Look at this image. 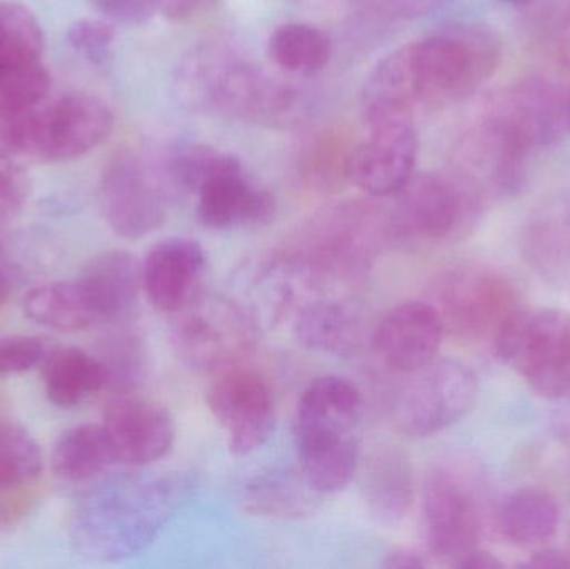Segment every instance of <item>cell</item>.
I'll return each mask as SVG.
<instances>
[{"instance_id":"ffe728a7","label":"cell","mask_w":570,"mask_h":569,"mask_svg":"<svg viewBox=\"0 0 570 569\" xmlns=\"http://www.w3.org/2000/svg\"><path fill=\"white\" fill-rule=\"evenodd\" d=\"M104 430L117 464L140 468L163 460L176 443V423L167 408L144 398L124 396L107 406Z\"/></svg>"},{"instance_id":"681fc988","label":"cell","mask_w":570,"mask_h":569,"mask_svg":"<svg viewBox=\"0 0 570 569\" xmlns=\"http://www.w3.org/2000/svg\"><path fill=\"white\" fill-rule=\"evenodd\" d=\"M12 276H10L9 271L0 264V307L7 303L10 294H12Z\"/></svg>"},{"instance_id":"7dc6e473","label":"cell","mask_w":570,"mask_h":569,"mask_svg":"<svg viewBox=\"0 0 570 569\" xmlns=\"http://www.w3.org/2000/svg\"><path fill=\"white\" fill-rule=\"evenodd\" d=\"M558 53L561 62L570 69V12L559 30Z\"/></svg>"},{"instance_id":"d6a6232c","label":"cell","mask_w":570,"mask_h":569,"mask_svg":"<svg viewBox=\"0 0 570 569\" xmlns=\"http://www.w3.org/2000/svg\"><path fill=\"white\" fill-rule=\"evenodd\" d=\"M42 471L39 444L19 424L0 421V494L30 487Z\"/></svg>"},{"instance_id":"7a4b0ae2","label":"cell","mask_w":570,"mask_h":569,"mask_svg":"<svg viewBox=\"0 0 570 569\" xmlns=\"http://www.w3.org/2000/svg\"><path fill=\"white\" fill-rule=\"evenodd\" d=\"M180 484L166 474H114L97 481L77 500L69 534L87 560H129L163 533L177 507Z\"/></svg>"},{"instance_id":"4316f807","label":"cell","mask_w":570,"mask_h":569,"mask_svg":"<svg viewBox=\"0 0 570 569\" xmlns=\"http://www.w3.org/2000/svg\"><path fill=\"white\" fill-rule=\"evenodd\" d=\"M561 521V510L551 494L541 490H519L509 494L494 513V527L515 547L534 548L548 543Z\"/></svg>"},{"instance_id":"4dcf8cb0","label":"cell","mask_w":570,"mask_h":569,"mask_svg":"<svg viewBox=\"0 0 570 569\" xmlns=\"http://www.w3.org/2000/svg\"><path fill=\"white\" fill-rule=\"evenodd\" d=\"M23 313L32 323L63 333L92 327L73 279L33 287L23 297Z\"/></svg>"},{"instance_id":"3957f363","label":"cell","mask_w":570,"mask_h":569,"mask_svg":"<svg viewBox=\"0 0 570 569\" xmlns=\"http://www.w3.org/2000/svg\"><path fill=\"white\" fill-rule=\"evenodd\" d=\"M389 243L387 213L345 200L318 210L274 251L305 293H342L371 276Z\"/></svg>"},{"instance_id":"7c38bea8","label":"cell","mask_w":570,"mask_h":569,"mask_svg":"<svg viewBox=\"0 0 570 569\" xmlns=\"http://www.w3.org/2000/svg\"><path fill=\"white\" fill-rule=\"evenodd\" d=\"M173 200L150 159L122 150L104 167L100 209L120 237L136 241L156 233L166 223Z\"/></svg>"},{"instance_id":"f6af8a7d","label":"cell","mask_w":570,"mask_h":569,"mask_svg":"<svg viewBox=\"0 0 570 569\" xmlns=\"http://www.w3.org/2000/svg\"><path fill=\"white\" fill-rule=\"evenodd\" d=\"M534 569H570V555L562 550H541L525 563Z\"/></svg>"},{"instance_id":"6da1fadb","label":"cell","mask_w":570,"mask_h":569,"mask_svg":"<svg viewBox=\"0 0 570 569\" xmlns=\"http://www.w3.org/2000/svg\"><path fill=\"white\" fill-rule=\"evenodd\" d=\"M174 89L187 109L274 129H292L307 117L297 89L253 66L224 40L190 49L177 66Z\"/></svg>"},{"instance_id":"bcb514c9","label":"cell","mask_w":570,"mask_h":569,"mask_svg":"<svg viewBox=\"0 0 570 569\" xmlns=\"http://www.w3.org/2000/svg\"><path fill=\"white\" fill-rule=\"evenodd\" d=\"M454 567L462 569H498L504 568V563L498 560V557H494V555L478 547L469 551L465 557H462Z\"/></svg>"},{"instance_id":"4fadbf2b","label":"cell","mask_w":570,"mask_h":569,"mask_svg":"<svg viewBox=\"0 0 570 569\" xmlns=\"http://www.w3.org/2000/svg\"><path fill=\"white\" fill-rule=\"evenodd\" d=\"M207 404L226 431L234 457H247L264 447L276 431V398L269 381L249 367H230L216 374Z\"/></svg>"},{"instance_id":"5bb4252c","label":"cell","mask_w":570,"mask_h":569,"mask_svg":"<svg viewBox=\"0 0 570 569\" xmlns=\"http://www.w3.org/2000/svg\"><path fill=\"white\" fill-rule=\"evenodd\" d=\"M367 136L348 157V183L368 196H394L414 176L419 140L412 114L365 120Z\"/></svg>"},{"instance_id":"277c9868","label":"cell","mask_w":570,"mask_h":569,"mask_svg":"<svg viewBox=\"0 0 570 569\" xmlns=\"http://www.w3.org/2000/svg\"><path fill=\"white\" fill-rule=\"evenodd\" d=\"M362 421L361 391L345 377H317L301 394L294 420L298 470L324 497L357 477Z\"/></svg>"},{"instance_id":"52a82bcc","label":"cell","mask_w":570,"mask_h":569,"mask_svg":"<svg viewBox=\"0 0 570 569\" xmlns=\"http://www.w3.org/2000/svg\"><path fill=\"white\" fill-rule=\"evenodd\" d=\"M389 214L391 241L407 247H435L468 236L488 200L454 173L414 174L394 194Z\"/></svg>"},{"instance_id":"44dd1931","label":"cell","mask_w":570,"mask_h":569,"mask_svg":"<svg viewBox=\"0 0 570 569\" xmlns=\"http://www.w3.org/2000/svg\"><path fill=\"white\" fill-rule=\"evenodd\" d=\"M203 244L187 237L160 241L147 253L140 274L147 301L160 313L177 314L203 294L207 273Z\"/></svg>"},{"instance_id":"e575fe53","label":"cell","mask_w":570,"mask_h":569,"mask_svg":"<svg viewBox=\"0 0 570 569\" xmlns=\"http://www.w3.org/2000/svg\"><path fill=\"white\" fill-rule=\"evenodd\" d=\"M50 89V73L40 60L17 63L0 72V104L37 107Z\"/></svg>"},{"instance_id":"8992f818","label":"cell","mask_w":570,"mask_h":569,"mask_svg":"<svg viewBox=\"0 0 570 569\" xmlns=\"http://www.w3.org/2000/svg\"><path fill=\"white\" fill-rule=\"evenodd\" d=\"M491 518L481 464L465 454L438 461L422 487V530L431 557L454 567L481 543Z\"/></svg>"},{"instance_id":"9a60e30c","label":"cell","mask_w":570,"mask_h":569,"mask_svg":"<svg viewBox=\"0 0 570 569\" xmlns=\"http://www.w3.org/2000/svg\"><path fill=\"white\" fill-rule=\"evenodd\" d=\"M482 117L534 153L570 133V92L548 80H521L492 94Z\"/></svg>"},{"instance_id":"74e56055","label":"cell","mask_w":570,"mask_h":569,"mask_svg":"<svg viewBox=\"0 0 570 569\" xmlns=\"http://www.w3.org/2000/svg\"><path fill=\"white\" fill-rule=\"evenodd\" d=\"M144 350L136 337H124L117 341V346L104 363L109 367L110 384H117L122 390H132L144 374Z\"/></svg>"},{"instance_id":"2e32d148","label":"cell","mask_w":570,"mask_h":569,"mask_svg":"<svg viewBox=\"0 0 570 569\" xmlns=\"http://www.w3.org/2000/svg\"><path fill=\"white\" fill-rule=\"evenodd\" d=\"M531 153L498 124L481 117L452 149L451 173L485 200L519 193Z\"/></svg>"},{"instance_id":"ba28073f","label":"cell","mask_w":570,"mask_h":569,"mask_svg":"<svg viewBox=\"0 0 570 569\" xmlns=\"http://www.w3.org/2000/svg\"><path fill=\"white\" fill-rule=\"evenodd\" d=\"M504 366L546 400H570V313L519 307L492 340Z\"/></svg>"},{"instance_id":"8d00e7d4","label":"cell","mask_w":570,"mask_h":569,"mask_svg":"<svg viewBox=\"0 0 570 569\" xmlns=\"http://www.w3.org/2000/svg\"><path fill=\"white\" fill-rule=\"evenodd\" d=\"M114 40L116 29L106 20L80 19L67 30L69 46L97 66L109 59Z\"/></svg>"},{"instance_id":"b9f144b4","label":"cell","mask_w":570,"mask_h":569,"mask_svg":"<svg viewBox=\"0 0 570 569\" xmlns=\"http://www.w3.org/2000/svg\"><path fill=\"white\" fill-rule=\"evenodd\" d=\"M389 16L401 19H415L429 16L441 7L448 6L452 0H375Z\"/></svg>"},{"instance_id":"5b68a950","label":"cell","mask_w":570,"mask_h":569,"mask_svg":"<svg viewBox=\"0 0 570 569\" xmlns=\"http://www.w3.org/2000/svg\"><path fill=\"white\" fill-rule=\"evenodd\" d=\"M415 109H441L471 97L502 59L498 33L481 23H458L402 47Z\"/></svg>"},{"instance_id":"f35d334b","label":"cell","mask_w":570,"mask_h":569,"mask_svg":"<svg viewBox=\"0 0 570 569\" xmlns=\"http://www.w3.org/2000/svg\"><path fill=\"white\" fill-rule=\"evenodd\" d=\"M42 341L32 336L0 337V377L27 373L42 361Z\"/></svg>"},{"instance_id":"60d3db41","label":"cell","mask_w":570,"mask_h":569,"mask_svg":"<svg viewBox=\"0 0 570 569\" xmlns=\"http://www.w3.org/2000/svg\"><path fill=\"white\" fill-rule=\"evenodd\" d=\"M92 3L109 19L132 26L147 22L157 13L156 0H92Z\"/></svg>"},{"instance_id":"ac0fdd59","label":"cell","mask_w":570,"mask_h":569,"mask_svg":"<svg viewBox=\"0 0 570 569\" xmlns=\"http://www.w3.org/2000/svg\"><path fill=\"white\" fill-rule=\"evenodd\" d=\"M197 199L200 224L214 230L264 226L276 214L274 197L247 176L236 156L227 153H220L213 173L197 190Z\"/></svg>"},{"instance_id":"e0dca14e","label":"cell","mask_w":570,"mask_h":569,"mask_svg":"<svg viewBox=\"0 0 570 569\" xmlns=\"http://www.w3.org/2000/svg\"><path fill=\"white\" fill-rule=\"evenodd\" d=\"M114 116L94 96L72 94L52 106H40L32 157L43 163L72 160L109 139Z\"/></svg>"},{"instance_id":"9c48e42d","label":"cell","mask_w":570,"mask_h":569,"mask_svg":"<svg viewBox=\"0 0 570 569\" xmlns=\"http://www.w3.org/2000/svg\"><path fill=\"white\" fill-rule=\"evenodd\" d=\"M174 316V351L199 373L217 374L240 366L259 344L261 324L234 296L200 294Z\"/></svg>"},{"instance_id":"ee69618b","label":"cell","mask_w":570,"mask_h":569,"mask_svg":"<svg viewBox=\"0 0 570 569\" xmlns=\"http://www.w3.org/2000/svg\"><path fill=\"white\" fill-rule=\"evenodd\" d=\"M385 568L395 569H419L429 567L428 560L424 555L419 551L409 550V548H401V550L392 551L391 555L385 557Z\"/></svg>"},{"instance_id":"c3c4849f","label":"cell","mask_w":570,"mask_h":569,"mask_svg":"<svg viewBox=\"0 0 570 569\" xmlns=\"http://www.w3.org/2000/svg\"><path fill=\"white\" fill-rule=\"evenodd\" d=\"M297 2L302 6L312 7V9H337V7L361 2V0H297Z\"/></svg>"},{"instance_id":"7bdbcfd3","label":"cell","mask_w":570,"mask_h":569,"mask_svg":"<svg viewBox=\"0 0 570 569\" xmlns=\"http://www.w3.org/2000/svg\"><path fill=\"white\" fill-rule=\"evenodd\" d=\"M157 12L170 20H186L199 13L213 0H156Z\"/></svg>"},{"instance_id":"836d02e7","label":"cell","mask_w":570,"mask_h":569,"mask_svg":"<svg viewBox=\"0 0 570 569\" xmlns=\"http://www.w3.org/2000/svg\"><path fill=\"white\" fill-rule=\"evenodd\" d=\"M42 30L33 13L20 3L0 6V72L17 63L40 60Z\"/></svg>"},{"instance_id":"d6986e66","label":"cell","mask_w":570,"mask_h":569,"mask_svg":"<svg viewBox=\"0 0 570 569\" xmlns=\"http://www.w3.org/2000/svg\"><path fill=\"white\" fill-rule=\"evenodd\" d=\"M445 331L429 301H405L372 330L375 356L389 370L411 374L438 360Z\"/></svg>"},{"instance_id":"83f0119b","label":"cell","mask_w":570,"mask_h":569,"mask_svg":"<svg viewBox=\"0 0 570 569\" xmlns=\"http://www.w3.org/2000/svg\"><path fill=\"white\" fill-rule=\"evenodd\" d=\"M107 386H110L107 364L79 347L60 350L47 364L46 394L53 406H79Z\"/></svg>"},{"instance_id":"f907efd6","label":"cell","mask_w":570,"mask_h":569,"mask_svg":"<svg viewBox=\"0 0 570 569\" xmlns=\"http://www.w3.org/2000/svg\"><path fill=\"white\" fill-rule=\"evenodd\" d=\"M501 2L509 3V6H524V3L532 2V0H501Z\"/></svg>"},{"instance_id":"30bf717a","label":"cell","mask_w":570,"mask_h":569,"mask_svg":"<svg viewBox=\"0 0 570 569\" xmlns=\"http://www.w3.org/2000/svg\"><path fill=\"white\" fill-rule=\"evenodd\" d=\"M429 303L445 334L468 343H492L521 306V293L508 274L484 264H461L435 277Z\"/></svg>"},{"instance_id":"cb8c5ba5","label":"cell","mask_w":570,"mask_h":569,"mask_svg":"<svg viewBox=\"0 0 570 569\" xmlns=\"http://www.w3.org/2000/svg\"><path fill=\"white\" fill-rule=\"evenodd\" d=\"M361 497L372 520L397 527L414 503L415 483L411 461L397 448H379L358 464Z\"/></svg>"},{"instance_id":"8fae6325","label":"cell","mask_w":570,"mask_h":569,"mask_svg":"<svg viewBox=\"0 0 570 569\" xmlns=\"http://www.w3.org/2000/svg\"><path fill=\"white\" fill-rule=\"evenodd\" d=\"M405 376L392 410L395 428L405 436H435L464 420L478 401V377L459 361L438 357Z\"/></svg>"},{"instance_id":"603a6c76","label":"cell","mask_w":570,"mask_h":569,"mask_svg":"<svg viewBox=\"0 0 570 569\" xmlns=\"http://www.w3.org/2000/svg\"><path fill=\"white\" fill-rule=\"evenodd\" d=\"M92 327L120 323L136 310L142 274L126 251H107L94 257L73 279Z\"/></svg>"},{"instance_id":"7402d4cb","label":"cell","mask_w":570,"mask_h":569,"mask_svg":"<svg viewBox=\"0 0 570 569\" xmlns=\"http://www.w3.org/2000/svg\"><path fill=\"white\" fill-rule=\"evenodd\" d=\"M291 323L302 347L327 356H352L368 336L364 311L342 293L311 294L298 304Z\"/></svg>"},{"instance_id":"f1b7e54d","label":"cell","mask_w":570,"mask_h":569,"mask_svg":"<svg viewBox=\"0 0 570 569\" xmlns=\"http://www.w3.org/2000/svg\"><path fill=\"white\" fill-rule=\"evenodd\" d=\"M117 464L102 424H79L60 434L53 444L52 470L69 483L96 480Z\"/></svg>"},{"instance_id":"d4e9b609","label":"cell","mask_w":570,"mask_h":569,"mask_svg":"<svg viewBox=\"0 0 570 569\" xmlns=\"http://www.w3.org/2000/svg\"><path fill=\"white\" fill-rule=\"evenodd\" d=\"M318 493L301 470L274 468L247 481L243 491L244 510L261 520L295 521L312 517L321 507Z\"/></svg>"},{"instance_id":"f546056e","label":"cell","mask_w":570,"mask_h":569,"mask_svg":"<svg viewBox=\"0 0 570 569\" xmlns=\"http://www.w3.org/2000/svg\"><path fill=\"white\" fill-rule=\"evenodd\" d=\"M269 53L276 66L294 76L321 72L332 56V42L324 30L308 23H284L269 39Z\"/></svg>"},{"instance_id":"1f68e13d","label":"cell","mask_w":570,"mask_h":569,"mask_svg":"<svg viewBox=\"0 0 570 569\" xmlns=\"http://www.w3.org/2000/svg\"><path fill=\"white\" fill-rule=\"evenodd\" d=\"M352 147L345 146L337 136H318L304 147L298 160V174L308 189L318 194H332L348 183V157Z\"/></svg>"},{"instance_id":"ab89813d","label":"cell","mask_w":570,"mask_h":569,"mask_svg":"<svg viewBox=\"0 0 570 569\" xmlns=\"http://www.w3.org/2000/svg\"><path fill=\"white\" fill-rule=\"evenodd\" d=\"M29 189V180L19 167H0V227L19 214Z\"/></svg>"},{"instance_id":"d590c367","label":"cell","mask_w":570,"mask_h":569,"mask_svg":"<svg viewBox=\"0 0 570 569\" xmlns=\"http://www.w3.org/2000/svg\"><path fill=\"white\" fill-rule=\"evenodd\" d=\"M40 106L10 107L0 104V159L32 157Z\"/></svg>"},{"instance_id":"484cf974","label":"cell","mask_w":570,"mask_h":569,"mask_svg":"<svg viewBox=\"0 0 570 569\" xmlns=\"http://www.w3.org/2000/svg\"><path fill=\"white\" fill-rule=\"evenodd\" d=\"M522 251L549 286L570 297L569 204H552L534 214L525 227Z\"/></svg>"}]
</instances>
